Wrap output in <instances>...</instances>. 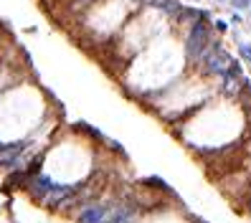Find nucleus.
I'll return each instance as SVG.
<instances>
[{
    "label": "nucleus",
    "instance_id": "obj_5",
    "mask_svg": "<svg viewBox=\"0 0 251 223\" xmlns=\"http://www.w3.org/2000/svg\"><path fill=\"white\" fill-rule=\"evenodd\" d=\"M104 223H132V213L127 208H114V211H109Z\"/></svg>",
    "mask_w": 251,
    "mask_h": 223
},
{
    "label": "nucleus",
    "instance_id": "obj_7",
    "mask_svg": "<svg viewBox=\"0 0 251 223\" xmlns=\"http://www.w3.org/2000/svg\"><path fill=\"white\" fill-rule=\"evenodd\" d=\"M216 28H218L221 33H226V31H228V23H226V21H216Z\"/></svg>",
    "mask_w": 251,
    "mask_h": 223
},
{
    "label": "nucleus",
    "instance_id": "obj_2",
    "mask_svg": "<svg viewBox=\"0 0 251 223\" xmlns=\"http://www.w3.org/2000/svg\"><path fill=\"white\" fill-rule=\"evenodd\" d=\"M107 216H109L107 205H92V208H86V211H81L79 223H104Z\"/></svg>",
    "mask_w": 251,
    "mask_h": 223
},
{
    "label": "nucleus",
    "instance_id": "obj_4",
    "mask_svg": "<svg viewBox=\"0 0 251 223\" xmlns=\"http://www.w3.org/2000/svg\"><path fill=\"white\" fill-rule=\"evenodd\" d=\"M150 5L152 8H157V10H165V13H170V16H178L180 13V3H175V0H150Z\"/></svg>",
    "mask_w": 251,
    "mask_h": 223
},
{
    "label": "nucleus",
    "instance_id": "obj_8",
    "mask_svg": "<svg viewBox=\"0 0 251 223\" xmlns=\"http://www.w3.org/2000/svg\"><path fill=\"white\" fill-rule=\"evenodd\" d=\"M233 5L236 8H246V5H251V0H233Z\"/></svg>",
    "mask_w": 251,
    "mask_h": 223
},
{
    "label": "nucleus",
    "instance_id": "obj_6",
    "mask_svg": "<svg viewBox=\"0 0 251 223\" xmlns=\"http://www.w3.org/2000/svg\"><path fill=\"white\" fill-rule=\"evenodd\" d=\"M239 53L251 64V46H249V43H241V46H239Z\"/></svg>",
    "mask_w": 251,
    "mask_h": 223
},
{
    "label": "nucleus",
    "instance_id": "obj_3",
    "mask_svg": "<svg viewBox=\"0 0 251 223\" xmlns=\"http://www.w3.org/2000/svg\"><path fill=\"white\" fill-rule=\"evenodd\" d=\"M51 185H53V183L49 180V177H36L33 185H28V188H31V193H33L36 198H46L49 190H51Z\"/></svg>",
    "mask_w": 251,
    "mask_h": 223
},
{
    "label": "nucleus",
    "instance_id": "obj_1",
    "mask_svg": "<svg viewBox=\"0 0 251 223\" xmlns=\"http://www.w3.org/2000/svg\"><path fill=\"white\" fill-rule=\"evenodd\" d=\"M211 46V33H208V25H205V18H198L193 23L188 33V41H185V51H188V58L190 61H201L205 49Z\"/></svg>",
    "mask_w": 251,
    "mask_h": 223
}]
</instances>
